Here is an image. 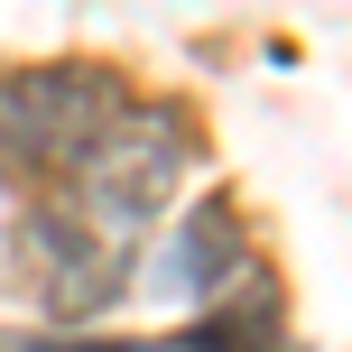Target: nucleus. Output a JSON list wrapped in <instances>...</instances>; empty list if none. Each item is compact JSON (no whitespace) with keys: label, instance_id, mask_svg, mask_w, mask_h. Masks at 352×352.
I'll use <instances>...</instances> for the list:
<instances>
[{"label":"nucleus","instance_id":"obj_1","mask_svg":"<svg viewBox=\"0 0 352 352\" xmlns=\"http://www.w3.org/2000/svg\"><path fill=\"white\" fill-rule=\"evenodd\" d=\"M130 260H140V232H121L111 213H93L74 186L19 213V269H28L37 306H47V316H65V324H84L93 306L121 297Z\"/></svg>","mask_w":352,"mask_h":352},{"label":"nucleus","instance_id":"obj_2","mask_svg":"<svg viewBox=\"0 0 352 352\" xmlns=\"http://www.w3.org/2000/svg\"><path fill=\"white\" fill-rule=\"evenodd\" d=\"M121 93L102 65H37L0 74V167L10 176H74L93 158V140L111 130Z\"/></svg>","mask_w":352,"mask_h":352},{"label":"nucleus","instance_id":"obj_3","mask_svg":"<svg viewBox=\"0 0 352 352\" xmlns=\"http://www.w3.org/2000/svg\"><path fill=\"white\" fill-rule=\"evenodd\" d=\"M186 167H195V121H186V111L121 102L111 130L93 140V158L74 167V195L130 232V223H148V213H167V195L186 186Z\"/></svg>","mask_w":352,"mask_h":352},{"label":"nucleus","instance_id":"obj_4","mask_svg":"<svg viewBox=\"0 0 352 352\" xmlns=\"http://www.w3.org/2000/svg\"><path fill=\"white\" fill-rule=\"evenodd\" d=\"M158 278L176 287V297H223V287L241 278V213H232V204H195L186 223L167 232Z\"/></svg>","mask_w":352,"mask_h":352},{"label":"nucleus","instance_id":"obj_5","mask_svg":"<svg viewBox=\"0 0 352 352\" xmlns=\"http://www.w3.org/2000/svg\"><path fill=\"white\" fill-rule=\"evenodd\" d=\"M0 352H176V343H37V334H0Z\"/></svg>","mask_w":352,"mask_h":352}]
</instances>
